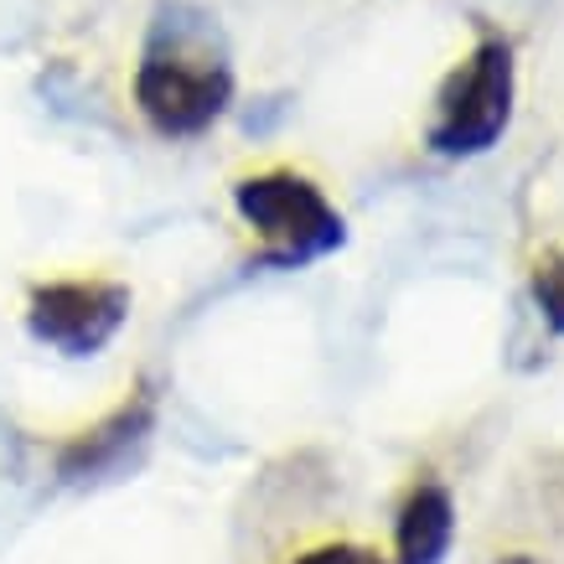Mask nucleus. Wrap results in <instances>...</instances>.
Listing matches in <instances>:
<instances>
[{
	"label": "nucleus",
	"instance_id": "nucleus-7",
	"mask_svg": "<svg viewBox=\"0 0 564 564\" xmlns=\"http://www.w3.org/2000/svg\"><path fill=\"white\" fill-rule=\"evenodd\" d=\"M529 291H533V306H539L544 326L564 337V254H544L533 264Z\"/></svg>",
	"mask_w": 564,
	"mask_h": 564
},
{
	"label": "nucleus",
	"instance_id": "nucleus-1",
	"mask_svg": "<svg viewBox=\"0 0 564 564\" xmlns=\"http://www.w3.org/2000/svg\"><path fill=\"white\" fill-rule=\"evenodd\" d=\"M513 47H508V36L487 32L435 94V120L425 130L430 151L445 155V161L492 151L513 124Z\"/></svg>",
	"mask_w": 564,
	"mask_h": 564
},
{
	"label": "nucleus",
	"instance_id": "nucleus-9",
	"mask_svg": "<svg viewBox=\"0 0 564 564\" xmlns=\"http://www.w3.org/2000/svg\"><path fill=\"white\" fill-rule=\"evenodd\" d=\"M497 564H539V560H529V554H513V560H497Z\"/></svg>",
	"mask_w": 564,
	"mask_h": 564
},
{
	"label": "nucleus",
	"instance_id": "nucleus-4",
	"mask_svg": "<svg viewBox=\"0 0 564 564\" xmlns=\"http://www.w3.org/2000/svg\"><path fill=\"white\" fill-rule=\"evenodd\" d=\"M130 285L120 280H52L26 301V332L63 358H94L120 337Z\"/></svg>",
	"mask_w": 564,
	"mask_h": 564
},
{
	"label": "nucleus",
	"instance_id": "nucleus-8",
	"mask_svg": "<svg viewBox=\"0 0 564 564\" xmlns=\"http://www.w3.org/2000/svg\"><path fill=\"white\" fill-rule=\"evenodd\" d=\"M295 564H383V560L362 544H322V549H306Z\"/></svg>",
	"mask_w": 564,
	"mask_h": 564
},
{
	"label": "nucleus",
	"instance_id": "nucleus-6",
	"mask_svg": "<svg viewBox=\"0 0 564 564\" xmlns=\"http://www.w3.org/2000/svg\"><path fill=\"white\" fill-rule=\"evenodd\" d=\"M456 539V502L441 481L410 487L399 523H393V564H441Z\"/></svg>",
	"mask_w": 564,
	"mask_h": 564
},
{
	"label": "nucleus",
	"instance_id": "nucleus-5",
	"mask_svg": "<svg viewBox=\"0 0 564 564\" xmlns=\"http://www.w3.org/2000/svg\"><path fill=\"white\" fill-rule=\"evenodd\" d=\"M151 420H155V399L145 389H135L124 399L115 414H104L99 425L78 430L63 451H57V471L73 481H88L99 471H115V466L135 451L145 435H151Z\"/></svg>",
	"mask_w": 564,
	"mask_h": 564
},
{
	"label": "nucleus",
	"instance_id": "nucleus-3",
	"mask_svg": "<svg viewBox=\"0 0 564 564\" xmlns=\"http://www.w3.org/2000/svg\"><path fill=\"white\" fill-rule=\"evenodd\" d=\"M234 99V73L228 63L192 47H166L155 42L135 68V104L145 124L166 140H197L203 130L223 120Z\"/></svg>",
	"mask_w": 564,
	"mask_h": 564
},
{
	"label": "nucleus",
	"instance_id": "nucleus-2",
	"mask_svg": "<svg viewBox=\"0 0 564 564\" xmlns=\"http://www.w3.org/2000/svg\"><path fill=\"white\" fill-rule=\"evenodd\" d=\"M234 207L243 228H254L259 259L301 270L311 259H326L343 249L347 223L343 213L326 203V192L311 176L295 172H254L234 182Z\"/></svg>",
	"mask_w": 564,
	"mask_h": 564
}]
</instances>
